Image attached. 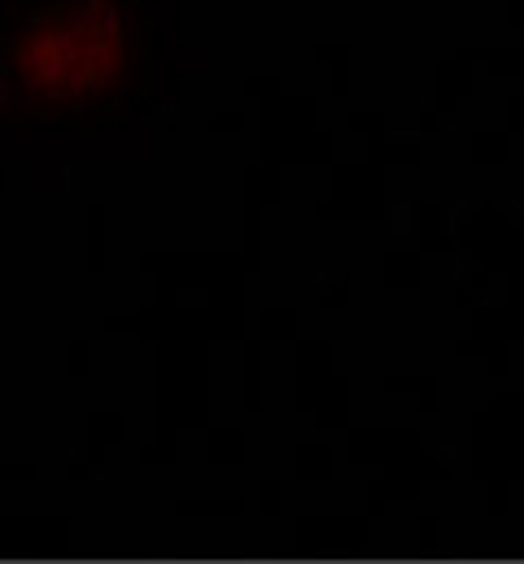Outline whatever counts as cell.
<instances>
[{
    "mask_svg": "<svg viewBox=\"0 0 524 564\" xmlns=\"http://www.w3.org/2000/svg\"><path fill=\"white\" fill-rule=\"evenodd\" d=\"M149 0H13L0 44V119L22 132H119L149 97Z\"/></svg>",
    "mask_w": 524,
    "mask_h": 564,
    "instance_id": "6da1fadb",
    "label": "cell"
}]
</instances>
